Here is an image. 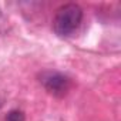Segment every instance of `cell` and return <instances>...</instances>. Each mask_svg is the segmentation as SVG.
<instances>
[{"mask_svg": "<svg viewBox=\"0 0 121 121\" xmlns=\"http://www.w3.org/2000/svg\"><path fill=\"white\" fill-rule=\"evenodd\" d=\"M81 20H83V9L76 3H69L57 9L53 20V29L56 34L66 37L78 29Z\"/></svg>", "mask_w": 121, "mask_h": 121, "instance_id": "cell-1", "label": "cell"}, {"mask_svg": "<svg viewBox=\"0 0 121 121\" xmlns=\"http://www.w3.org/2000/svg\"><path fill=\"white\" fill-rule=\"evenodd\" d=\"M41 84L44 86V88L56 95V97H63L67 94L69 88H70V78L61 73H57V71H46L41 74L40 77Z\"/></svg>", "mask_w": 121, "mask_h": 121, "instance_id": "cell-2", "label": "cell"}, {"mask_svg": "<svg viewBox=\"0 0 121 121\" xmlns=\"http://www.w3.org/2000/svg\"><path fill=\"white\" fill-rule=\"evenodd\" d=\"M6 121H24V114H23V111L12 110V111L7 114Z\"/></svg>", "mask_w": 121, "mask_h": 121, "instance_id": "cell-3", "label": "cell"}]
</instances>
